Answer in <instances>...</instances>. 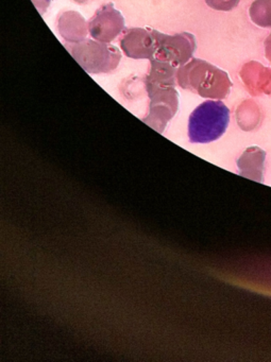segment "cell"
<instances>
[{"label":"cell","instance_id":"cell-5","mask_svg":"<svg viewBox=\"0 0 271 362\" xmlns=\"http://www.w3.org/2000/svg\"><path fill=\"white\" fill-rule=\"evenodd\" d=\"M147 88L151 101L149 115L143 120L154 130L162 133L167 122L177 112L178 93L173 86L147 83Z\"/></svg>","mask_w":271,"mask_h":362},{"label":"cell","instance_id":"cell-11","mask_svg":"<svg viewBox=\"0 0 271 362\" xmlns=\"http://www.w3.org/2000/svg\"><path fill=\"white\" fill-rule=\"evenodd\" d=\"M37 1H41V4L45 3L46 5L50 3V0H35V4H37Z\"/></svg>","mask_w":271,"mask_h":362},{"label":"cell","instance_id":"cell-9","mask_svg":"<svg viewBox=\"0 0 271 362\" xmlns=\"http://www.w3.org/2000/svg\"><path fill=\"white\" fill-rule=\"evenodd\" d=\"M254 24L262 28L271 27V0H255L249 10Z\"/></svg>","mask_w":271,"mask_h":362},{"label":"cell","instance_id":"cell-2","mask_svg":"<svg viewBox=\"0 0 271 362\" xmlns=\"http://www.w3.org/2000/svg\"><path fill=\"white\" fill-rule=\"evenodd\" d=\"M230 122V110L224 103L207 100L194 110L188 120L190 143L209 144L222 136Z\"/></svg>","mask_w":271,"mask_h":362},{"label":"cell","instance_id":"cell-1","mask_svg":"<svg viewBox=\"0 0 271 362\" xmlns=\"http://www.w3.org/2000/svg\"><path fill=\"white\" fill-rule=\"evenodd\" d=\"M178 83L184 90L197 93L203 98L224 99L230 94V78L226 71L207 61L192 59L177 71Z\"/></svg>","mask_w":271,"mask_h":362},{"label":"cell","instance_id":"cell-4","mask_svg":"<svg viewBox=\"0 0 271 362\" xmlns=\"http://www.w3.org/2000/svg\"><path fill=\"white\" fill-rule=\"evenodd\" d=\"M152 35L154 40V54L152 59L158 62L166 63L175 69L190 62L196 50V40L190 33L167 35L152 30Z\"/></svg>","mask_w":271,"mask_h":362},{"label":"cell","instance_id":"cell-8","mask_svg":"<svg viewBox=\"0 0 271 362\" xmlns=\"http://www.w3.org/2000/svg\"><path fill=\"white\" fill-rule=\"evenodd\" d=\"M265 152L258 147L248 148L243 156L237 160L239 173L243 177L263 181V166H264Z\"/></svg>","mask_w":271,"mask_h":362},{"label":"cell","instance_id":"cell-6","mask_svg":"<svg viewBox=\"0 0 271 362\" xmlns=\"http://www.w3.org/2000/svg\"><path fill=\"white\" fill-rule=\"evenodd\" d=\"M91 37L101 43H111L125 28V21L113 4H108L97 10L94 18L88 22Z\"/></svg>","mask_w":271,"mask_h":362},{"label":"cell","instance_id":"cell-7","mask_svg":"<svg viewBox=\"0 0 271 362\" xmlns=\"http://www.w3.org/2000/svg\"><path fill=\"white\" fill-rule=\"evenodd\" d=\"M120 47L127 57L135 60L149 59L154 54V40L152 30L149 29L134 28L125 31L120 41Z\"/></svg>","mask_w":271,"mask_h":362},{"label":"cell","instance_id":"cell-3","mask_svg":"<svg viewBox=\"0 0 271 362\" xmlns=\"http://www.w3.org/2000/svg\"><path fill=\"white\" fill-rule=\"evenodd\" d=\"M65 47L88 74L110 73L118 66L122 59L118 48L96 40L65 44Z\"/></svg>","mask_w":271,"mask_h":362},{"label":"cell","instance_id":"cell-10","mask_svg":"<svg viewBox=\"0 0 271 362\" xmlns=\"http://www.w3.org/2000/svg\"><path fill=\"white\" fill-rule=\"evenodd\" d=\"M241 0H205V3L216 11H231L239 5Z\"/></svg>","mask_w":271,"mask_h":362}]
</instances>
